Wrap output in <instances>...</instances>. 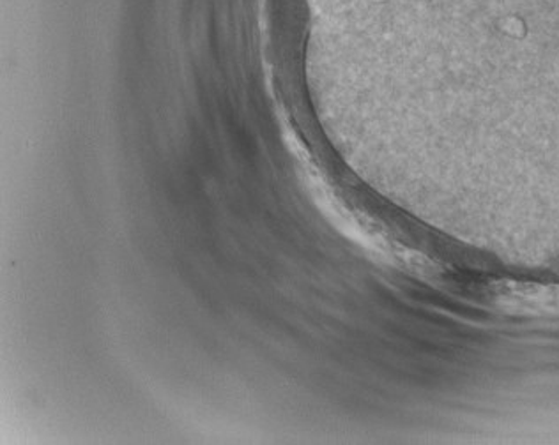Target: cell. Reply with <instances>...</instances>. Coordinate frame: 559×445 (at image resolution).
<instances>
[{
    "label": "cell",
    "instance_id": "obj_1",
    "mask_svg": "<svg viewBox=\"0 0 559 445\" xmlns=\"http://www.w3.org/2000/svg\"><path fill=\"white\" fill-rule=\"evenodd\" d=\"M489 299L509 315L559 316V285L501 281L490 287Z\"/></svg>",
    "mask_w": 559,
    "mask_h": 445
}]
</instances>
